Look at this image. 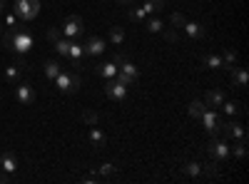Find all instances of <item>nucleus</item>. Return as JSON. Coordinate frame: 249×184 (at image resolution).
Instances as JSON below:
<instances>
[{
	"instance_id": "f257e3e1",
	"label": "nucleus",
	"mask_w": 249,
	"mask_h": 184,
	"mask_svg": "<svg viewBox=\"0 0 249 184\" xmlns=\"http://www.w3.org/2000/svg\"><path fill=\"white\" fill-rule=\"evenodd\" d=\"M3 45L8 50H13L15 55H25L33 48V35L25 28H8V33L3 35Z\"/></svg>"
},
{
	"instance_id": "f03ea898",
	"label": "nucleus",
	"mask_w": 249,
	"mask_h": 184,
	"mask_svg": "<svg viewBox=\"0 0 249 184\" xmlns=\"http://www.w3.org/2000/svg\"><path fill=\"white\" fill-rule=\"evenodd\" d=\"M37 13H40V0H15L13 15L20 17L23 23H30V20H35Z\"/></svg>"
},
{
	"instance_id": "7ed1b4c3",
	"label": "nucleus",
	"mask_w": 249,
	"mask_h": 184,
	"mask_svg": "<svg viewBox=\"0 0 249 184\" xmlns=\"http://www.w3.org/2000/svg\"><path fill=\"white\" fill-rule=\"evenodd\" d=\"M53 83L57 85L60 92H77L80 85H82V80H80V75H75L70 70H60V75L53 80Z\"/></svg>"
},
{
	"instance_id": "20e7f679",
	"label": "nucleus",
	"mask_w": 249,
	"mask_h": 184,
	"mask_svg": "<svg viewBox=\"0 0 249 184\" xmlns=\"http://www.w3.org/2000/svg\"><path fill=\"white\" fill-rule=\"evenodd\" d=\"M207 152H210V157H212L214 162H227V157H230L232 147L227 145L224 139H219V134H217V137L210 139V145H207Z\"/></svg>"
},
{
	"instance_id": "39448f33",
	"label": "nucleus",
	"mask_w": 249,
	"mask_h": 184,
	"mask_svg": "<svg viewBox=\"0 0 249 184\" xmlns=\"http://www.w3.org/2000/svg\"><path fill=\"white\" fill-rule=\"evenodd\" d=\"M199 119H202V125H204V130L210 132L212 137H217V134H222V127H224V122L217 117V112L214 110H210V107H204V112L199 115Z\"/></svg>"
},
{
	"instance_id": "423d86ee",
	"label": "nucleus",
	"mask_w": 249,
	"mask_h": 184,
	"mask_svg": "<svg viewBox=\"0 0 249 184\" xmlns=\"http://www.w3.org/2000/svg\"><path fill=\"white\" fill-rule=\"evenodd\" d=\"M60 30H62V35L70 37V40L80 37V35H82V30H85V28H82V17H80V15H70V17L65 20V25H62Z\"/></svg>"
},
{
	"instance_id": "0eeeda50",
	"label": "nucleus",
	"mask_w": 249,
	"mask_h": 184,
	"mask_svg": "<svg viewBox=\"0 0 249 184\" xmlns=\"http://www.w3.org/2000/svg\"><path fill=\"white\" fill-rule=\"evenodd\" d=\"M222 134L227 137V139H247V130H244V125H239V122H234V119H230V122H224V127H222Z\"/></svg>"
},
{
	"instance_id": "6e6552de",
	"label": "nucleus",
	"mask_w": 249,
	"mask_h": 184,
	"mask_svg": "<svg viewBox=\"0 0 249 184\" xmlns=\"http://www.w3.org/2000/svg\"><path fill=\"white\" fill-rule=\"evenodd\" d=\"M105 95H107L110 100H117V102H122L124 97H127V87H124V85H120L115 77H110L107 83H105Z\"/></svg>"
},
{
	"instance_id": "1a4fd4ad",
	"label": "nucleus",
	"mask_w": 249,
	"mask_h": 184,
	"mask_svg": "<svg viewBox=\"0 0 249 184\" xmlns=\"http://www.w3.org/2000/svg\"><path fill=\"white\" fill-rule=\"evenodd\" d=\"M15 97H18L20 105H33V102H35V87L28 85V83H20L15 87Z\"/></svg>"
},
{
	"instance_id": "9d476101",
	"label": "nucleus",
	"mask_w": 249,
	"mask_h": 184,
	"mask_svg": "<svg viewBox=\"0 0 249 184\" xmlns=\"http://www.w3.org/2000/svg\"><path fill=\"white\" fill-rule=\"evenodd\" d=\"M82 50H85V55H90V57H100L102 52H105V40H100V37H90Z\"/></svg>"
},
{
	"instance_id": "9b49d317",
	"label": "nucleus",
	"mask_w": 249,
	"mask_h": 184,
	"mask_svg": "<svg viewBox=\"0 0 249 184\" xmlns=\"http://www.w3.org/2000/svg\"><path fill=\"white\" fill-rule=\"evenodd\" d=\"M202 102H204L210 110H217V107H222V102H224V92H222V90H210V92L204 95Z\"/></svg>"
},
{
	"instance_id": "f8f14e48",
	"label": "nucleus",
	"mask_w": 249,
	"mask_h": 184,
	"mask_svg": "<svg viewBox=\"0 0 249 184\" xmlns=\"http://www.w3.org/2000/svg\"><path fill=\"white\" fill-rule=\"evenodd\" d=\"M82 55H85L82 45H77L75 40H72V43H70V50H68V57L72 60V67H75V70H82Z\"/></svg>"
},
{
	"instance_id": "ddd939ff",
	"label": "nucleus",
	"mask_w": 249,
	"mask_h": 184,
	"mask_svg": "<svg viewBox=\"0 0 249 184\" xmlns=\"http://www.w3.org/2000/svg\"><path fill=\"white\" fill-rule=\"evenodd\" d=\"M247 83H249L247 70H244V67H234V70H232V85H234V87H247Z\"/></svg>"
},
{
	"instance_id": "4468645a",
	"label": "nucleus",
	"mask_w": 249,
	"mask_h": 184,
	"mask_svg": "<svg viewBox=\"0 0 249 184\" xmlns=\"http://www.w3.org/2000/svg\"><path fill=\"white\" fill-rule=\"evenodd\" d=\"M90 142L95 145V150H102V147H105V142H107V137H105V132H102L100 127L92 125V130H90Z\"/></svg>"
},
{
	"instance_id": "2eb2a0df",
	"label": "nucleus",
	"mask_w": 249,
	"mask_h": 184,
	"mask_svg": "<svg viewBox=\"0 0 249 184\" xmlns=\"http://www.w3.org/2000/svg\"><path fill=\"white\" fill-rule=\"evenodd\" d=\"M0 167H3V172H8V174H13V172L18 169V159H15V154H10V152H5L3 157H0Z\"/></svg>"
},
{
	"instance_id": "dca6fc26",
	"label": "nucleus",
	"mask_w": 249,
	"mask_h": 184,
	"mask_svg": "<svg viewBox=\"0 0 249 184\" xmlns=\"http://www.w3.org/2000/svg\"><path fill=\"white\" fill-rule=\"evenodd\" d=\"M187 35H190L192 40H202L204 37V28L199 25V23H184V28H182Z\"/></svg>"
},
{
	"instance_id": "f3484780",
	"label": "nucleus",
	"mask_w": 249,
	"mask_h": 184,
	"mask_svg": "<svg viewBox=\"0 0 249 184\" xmlns=\"http://www.w3.org/2000/svg\"><path fill=\"white\" fill-rule=\"evenodd\" d=\"M60 70H62V65H60V63H55V60H48V63L43 65V72H45V77L50 80V83L60 75Z\"/></svg>"
},
{
	"instance_id": "a211bd4d",
	"label": "nucleus",
	"mask_w": 249,
	"mask_h": 184,
	"mask_svg": "<svg viewBox=\"0 0 249 184\" xmlns=\"http://www.w3.org/2000/svg\"><path fill=\"white\" fill-rule=\"evenodd\" d=\"M162 8H164V0H144V5H142V10L147 15L150 13H160Z\"/></svg>"
},
{
	"instance_id": "6ab92c4d",
	"label": "nucleus",
	"mask_w": 249,
	"mask_h": 184,
	"mask_svg": "<svg viewBox=\"0 0 249 184\" xmlns=\"http://www.w3.org/2000/svg\"><path fill=\"white\" fill-rule=\"evenodd\" d=\"M202 174H207V177H210V179H217L219 177V162H210V165H204L202 167Z\"/></svg>"
},
{
	"instance_id": "aec40b11",
	"label": "nucleus",
	"mask_w": 249,
	"mask_h": 184,
	"mask_svg": "<svg viewBox=\"0 0 249 184\" xmlns=\"http://www.w3.org/2000/svg\"><path fill=\"white\" fill-rule=\"evenodd\" d=\"M222 110H224V115H230V117H234V115H239L242 112V105L239 102H222Z\"/></svg>"
},
{
	"instance_id": "412c9836",
	"label": "nucleus",
	"mask_w": 249,
	"mask_h": 184,
	"mask_svg": "<svg viewBox=\"0 0 249 184\" xmlns=\"http://www.w3.org/2000/svg\"><path fill=\"white\" fill-rule=\"evenodd\" d=\"M97 70H100V75H102V77H107V80H110V77H115V75H117V70H120V67H117L115 63H105V65H100Z\"/></svg>"
},
{
	"instance_id": "4be33fe9",
	"label": "nucleus",
	"mask_w": 249,
	"mask_h": 184,
	"mask_svg": "<svg viewBox=\"0 0 249 184\" xmlns=\"http://www.w3.org/2000/svg\"><path fill=\"white\" fill-rule=\"evenodd\" d=\"M70 43H72L70 37H60V40H55V52H57V55H68Z\"/></svg>"
},
{
	"instance_id": "5701e85b",
	"label": "nucleus",
	"mask_w": 249,
	"mask_h": 184,
	"mask_svg": "<svg viewBox=\"0 0 249 184\" xmlns=\"http://www.w3.org/2000/svg\"><path fill=\"white\" fill-rule=\"evenodd\" d=\"M204 107H207V105H204V102H202V100H195V102H192V105H190V117H195V119H199V115L204 112Z\"/></svg>"
},
{
	"instance_id": "b1692460",
	"label": "nucleus",
	"mask_w": 249,
	"mask_h": 184,
	"mask_svg": "<svg viewBox=\"0 0 249 184\" xmlns=\"http://www.w3.org/2000/svg\"><path fill=\"white\" fill-rule=\"evenodd\" d=\"M202 63H204L207 67L217 70V67H222V57H219V55H204V60H202Z\"/></svg>"
},
{
	"instance_id": "393cba45",
	"label": "nucleus",
	"mask_w": 249,
	"mask_h": 184,
	"mask_svg": "<svg viewBox=\"0 0 249 184\" xmlns=\"http://www.w3.org/2000/svg\"><path fill=\"white\" fill-rule=\"evenodd\" d=\"M184 174L199 177V174H202V165H197V162H187V165H184Z\"/></svg>"
},
{
	"instance_id": "a878e982",
	"label": "nucleus",
	"mask_w": 249,
	"mask_h": 184,
	"mask_svg": "<svg viewBox=\"0 0 249 184\" xmlns=\"http://www.w3.org/2000/svg\"><path fill=\"white\" fill-rule=\"evenodd\" d=\"M170 23H172V28H175V30H182V28H184V23H187V17H184L182 13H172Z\"/></svg>"
},
{
	"instance_id": "bb28decb",
	"label": "nucleus",
	"mask_w": 249,
	"mask_h": 184,
	"mask_svg": "<svg viewBox=\"0 0 249 184\" xmlns=\"http://www.w3.org/2000/svg\"><path fill=\"white\" fill-rule=\"evenodd\" d=\"M110 40H112V43H115V45H122V40H124V30L115 25V28L110 30Z\"/></svg>"
},
{
	"instance_id": "cd10ccee",
	"label": "nucleus",
	"mask_w": 249,
	"mask_h": 184,
	"mask_svg": "<svg viewBox=\"0 0 249 184\" xmlns=\"http://www.w3.org/2000/svg\"><path fill=\"white\" fill-rule=\"evenodd\" d=\"M5 80H8V83H18V80H20V70L15 65L5 67Z\"/></svg>"
},
{
	"instance_id": "c85d7f7f",
	"label": "nucleus",
	"mask_w": 249,
	"mask_h": 184,
	"mask_svg": "<svg viewBox=\"0 0 249 184\" xmlns=\"http://www.w3.org/2000/svg\"><path fill=\"white\" fill-rule=\"evenodd\" d=\"M130 17L135 20V23H144V20H147V13H144L142 8H132L130 10Z\"/></svg>"
},
{
	"instance_id": "c756f323",
	"label": "nucleus",
	"mask_w": 249,
	"mask_h": 184,
	"mask_svg": "<svg viewBox=\"0 0 249 184\" xmlns=\"http://www.w3.org/2000/svg\"><path fill=\"white\" fill-rule=\"evenodd\" d=\"M120 72H124V75H130V77H135L137 80V75H140V70L132 65V63H124V65H120Z\"/></svg>"
},
{
	"instance_id": "7c9ffc66",
	"label": "nucleus",
	"mask_w": 249,
	"mask_h": 184,
	"mask_svg": "<svg viewBox=\"0 0 249 184\" xmlns=\"http://www.w3.org/2000/svg\"><path fill=\"white\" fill-rule=\"evenodd\" d=\"M234 154H237L239 159H244V157H247V139H237V145H234Z\"/></svg>"
},
{
	"instance_id": "2f4dec72",
	"label": "nucleus",
	"mask_w": 249,
	"mask_h": 184,
	"mask_svg": "<svg viewBox=\"0 0 249 184\" xmlns=\"http://www.w3.org/2000/svg\"><path fill=\"white\" fill-rule=\"evenodd\" d=\"M115 80H117V83H120V85H124V87H130V85L135 83V77H130V75H124V72H120V70H117V75H115Z\"/></svg>"
},
{
	"instance_id": "473e14b6",
	"label": "nucleus",
	"mask_w": 249,
	"mask_h": 184,
	"mask_svg": "<svg viewBox=\"0 0 249 184\" xmlns=\"http://www.w3.org/2000/svg\"><path fill=\"white\" fill-rule=\"evenodd\" d=\"M147 30H150V33H162V30H164V25H162V20H157V17L147 20Z\"/></svg>"
},
{
	"instance_id": "72a5a7b5",
	"label": "nucleus",
	"mask_w": 249,
	"mask_h": 184,
	"mask_svg": "<svg viewBox=\"0 0 249 184\" xmlns=\"http://www.w3.org/2000/svg\"><path fill=\"white\" fill-rule=\"evenodd\" d=\"M82 119H85L88 125L92 127V125H97V119H100V117H97V112H92V110H85V112H82Z\"/></svg>"
},
{
	"instance_id": "f704fd0d",
	"label": "nucleus",
	"mask_w": 249,
	"mask_h": 184,
	"mask_svg": "<svg viewBox=\"0 0 249 184\" xmlns=\"http://www.w3.org/2000/svg\"><path fill=\"white\" fill-rule=\"evenodd\" d=\"M164 37H167V43H177V40H179V30H164Z\"/></svg>"
},
{
	"instance_id": "c9c22d12",
	"label": "nucleus",
	"mask_w": 249,
	"mask_h": 184,
	"mask_svg": "<svg viewBox=\"0 0 249 184\" xmlns=\"http://www.w3.org/2000/svg\"><path fill=\"white\" fill-rule=\"evenodd\" d=\"M62 37V30L60 28H50L48 30V40H50V43H55V40H60Z\"/></svg>"
},
{
	"instance_id": "e433bc0d",
	"label": "nucleus",
	"mask_w": 249,
	"mask_h": 184,
	"mask_svg": "<svg viewBox=\"0 0 249 184\" xmlns=\"http://www.w3.org/2000/svg\"><path fill=\"white\" fill-rule=\"evenodd\" d=\"M115 169H117L115 165H102V167H100V174H105V177H112V174H115Z\"/></svg>"
},
{
	"instance_id": "4c0bfd02",
	"label": "nucleus",
	"mask_w": 249,
	"mask_h": 184,
	"mask_svg": "<svg viewBox=\"0 0 249 184\" xmlns=\"http://www.w3.org/2000/svg\"><path fill=\"white\" fill-rule=\"evenodd\" d=\"M112 63H115L117 67H120V65H124V63H127V55H124V52H117V55H115V60H112Z\"/></svg>"
},
{
	"instance_id": "58836bf2",
	"label": "nucleus",
	"mask_w": 249,
	"mask_h": 184,
	"mask_svg": "<svg viewBox=\"0 0 249 184\" xmlns=\"http://www.w3.org/2000/svg\"><path fill=\"white\" fill-rule=\"evenodd\" d=\"M13 25H15V15H8L5 17V28H13Z\"/></svg>"
},
{
	"instance_id": "ea45409f",
	"label": "nucleus",
	"mask_w": 249,
	"mask_h": 184,
	"mask_svg": "<svg viewBox=\"0 0 249 184\" xmlns=\"http://www.w3.org/2000/svg\"><path fill=\"white\" fill-rule=\"evenodd\" d=\"M8 182V172H0V184H5Z\"/></svg>"
},
{
	"instance_id": "a19ab883",
	"label": "nucleus",
	"mask_w": 249,
	"mask_h": 184,
	"mask_svg": "<svg viewBox=\"0 0 249 184\" xmlns=\"http://www.w3.org/2000/svg\"><path fill=\"white\" fill-rule=\"evenodd\" d=\"M120 3H122V5H132V0H120Z\"/></svg>"
},
{
	"instance_id": "79ce46f5",
	"label": "nucleus",
	"mask_w": 249,
	"mask_h": 184,
	"mask_svg": "<svg viewBox=\"0 0 249 184\" xmlns=\"http://www.w3.org/2000/svg\"><path fill=\"white\" fill-rule=\"evenodd\" d=\"M3 8H5V0H0V13H3Z\"/></svg>"
},
{
	"instance_id": "37998d69",
	"label": "nucleus",
	"mask_w": 249,
	"mask_h": 184,
	"mask_svg": "<svg viewBox=\"0 0 249 184\" xmlns=\"http://www.w3.org/2000/svg\"><path fill=\"white\" fill-rule=\"evenodd\" d=\"M3 28H5V25H0V37H3Z\"/></svg>"
}]
</instances>
